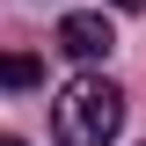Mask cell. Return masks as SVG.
<instances>
[{"label":"cell","instance_id":"obj_5","mask_svg":"<svg viewBox=\"0 0 146 146\" xmlns=\"http://www.w3.org/2000/svg\"><path fill=\"white\" fill-rule=\"evenodd\" d=\"M0 146H22V139H15V131H0Z\"/></svg>","mask_w":146,"mask_h":146},{"label":"cell","instance_id":"obj_2","mask_svg":"<svg viewBox=\"0 0 146 146\" xmlns=\"http://www.w3.org/2000/svg\"><path fill=\"white\" fill-rule=\"evenodd\" d=\"M110 44H117L110 15H66V22H58V51H66V58H80V66L110 58Z\"/></svg>","mask_w":146,"mask_h":146},{"label":"cell","instance_id":"obj_3","mask_svg":"<svg viewBox=\"0 0 146 146\" xmlns=\"http://www.w3.org/2000/svg\"><path fill=\"white\" fill-rule=\"evenodd\" d=\"M36 73H44V66H36L29 51H0V88H29Z\"/></svg>","mask_w":146,"mask_h":146},{"label":"cell","instance_id":"obj_4","mask_svg":"<svg viewBox=\"0 0 146 146\" xmlns=\"http://www.w3.org/2000/svg\"><path fill=\"white\" fill-rule=\"evenodd\" d=\"M110 7H146V0H110Z\"/></svg>","mask_w":146,"mask_h":146},{"label":"cell","instance_id":"obj_1","mask_svg":"<svg viewBox=\"0 0 146 146\" xmlns=\"http://www.w3.org/2000/svg\"><path fill=\"white\" fill-rule=\"evenodd\" d=\"M124 131V88L117 80H102V73H80V80H66L51 102V139L58 146H110Z\"/></svg>","mask_w":146,"mask_h":146}]
</instances>
